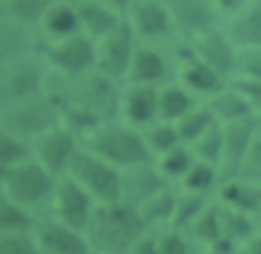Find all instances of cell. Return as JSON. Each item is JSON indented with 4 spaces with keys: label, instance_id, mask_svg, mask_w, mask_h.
<instances>
[{
    "label": "cell",
    "instance_id": "50",
    "mask_svg": "<svg viewBox=\"0 0 261 254\" xmlns=\"http://www.w3.org/2000/svg\"><path fill=\"white\" fill-rule=\"evenodd\" d=\"M67 2H71V4H75V2H82V0H67Z\"/></svg>",
    "mask_w": 261,
    "mask_h": 254
},
{
    "label": "cell",
    "instance_id": "23",
    "mask_svg": "<svg viewBox=\"0 0 261 254\" xmlns=\"http://www.w3.org/2000/svg\"><path fill=\"white\" fill-rule=\"evenodd\" d=\"M204 104L210 108V112L218 124H228V122H237V120L255 116L249 102L228 81L220 89H216L214 93L204 98Z\"/></svg>",
    "mask_w": 261,
    "mask_h": 254
},
{
    "label": "cell",
    "instance_id": "39",
    "mask_svg": "<svg viewBox=\"0 0 261 254\" xmlns=\"http://www.w3.org/2000/svg\"><path fill=\"white\" fill-rule=\"evenodd\" d=\"M29 156H33L31 144L24 142L22 138L10 134L8 130H4L0 126V171L8 169V167H12V165H16Z\"/></svg>",
    "mask_w": 261,
    "mask_h": 254
},
{
    "label": "cell",
    "instance_id": "4",
    "mask_svg": "<svg viewBox=\"0 0 261 254\" xmlns=\"http://www.w3.org/2000/svg\"><path fill=\"white\" fill-rule=\"evenodd\" d=\"M47 63L37 49L12 55L0 65V108L41 93Z\"/></svg>",
    "mask_w": 261,
    "mask_h": 254
},
{
    "label": "cell",
    "instance_id": "13",
    "mask_svg": "<svg viewBox=\"0 0 261 254\" xmlns=\"http://www.w3.org/2000/svg\"><path fill=\"white\" fill-rule=\"evenodd\" d=\"M124 18L141 43L161 41L175 30L165 0H133Z\"/></svg>",
    "mask_w": 261,
    "mask_h": 254
},
{
    "label": "cell",
    "instance_id": "35",
    "mask_svg": "<svg viewBox=\"0 0 261 254\" xmlns=\"http://www.w3.org/2000/svg\"><path fill=\"white\" fill-rule=\"evenodd\" d=\"M194 158L210 163L218 169L220 156H222V124H212L200 138H196L192 144H188Z\"/></svg>",
    "mask_w": 261,
    "mask_h": 254
},
{
    "label": "cell",
    "instance_id": "12",
    "mask_svg": "<svg viewBox=\"0 0 261 254\" xmlns=\"http://www.w3.org/2000/svg\"><path fill=\"white\" fill-rule=\"evenodd\" d=\"M80 146H82L80 140L65 126L57 124L31 142V154L51 175L61 177V175H65V171Z\"/></svg>",
    "mask_w": 261,
    "mask_h": 254
},
{
    "label": "cell",
    "instance_id": "45",
    "mask_svg": "<svg viewBox=\"0 0 261 254\" xmlns=\"http://www.w3.org/2000/svg\"><path fill=\"white\" fill-rule=\"evenodd\" d=\"M247 0H212V4L216 6V10L220 12V16H230V14H234L243 4H245Z\"/></svg>",
    "mask_w": 261,
    "mask_h": 254
},
{
    "label": "cell",
    "instance_id": "43",
    "mask_svg": "<svg viewBox=\"0 0 261 254\" xmlns=\"http://www.w3.org/2000/svg\"><path fill=\"white\" fill-rule=\"evenodd\" d=\"M226 81L249 102L253 114L257 118H261V81L251 79V77H243V75H232Z\"/></svg>",
    "mask_w": 261,
    "mask_h": 254
},
{
    "label": "cell",
    "instance_id": "28",
    "mask_svg": "<svg viewBox=\"0 0 261 254\" xmlns=\"http://www.w3.org/2000/svg\"><path fill=\"white\" fill-rule=\"evenodd\" d=\"M175 128H177V134H179V140L184 144H192L196 138H200L212 124H216V118L212 116L210 108L202 102V104H196L192 110H188L177 122H173Z\"/></svg>",
    "mask_w": 261,
    "mask_h": 254
},
{
    "label": "cell",
    "instance_id": "27",
    "mask_svg": "<svg viewBox=\"0 0 261 254\" xmlns=\"http://www.w3.org/2000/svg\"><path fill=\"white\" fill-rule=\"evenodd\" d=\"M31 30L33 28H27V26L6 18L4 14H0V65L16 53L35 49Z\"/></svg>",
    "mask_w": 261,
    "mask_h": 254
},
{
    "label": "cell",
    "instance_id": "48",
    "mask_svg": "<svg viewBox=\"0 0 261 254\" xmlns=\"http://www.w3.org/2000/svg\"><path fill=\"white\" fill-rule=\"evenodd\" d=\"M239 254H261V234L251 236L249 240H245V246Z\"/></svg>",
    "mask_w": 261,
    "mask_h": 254
},
{
    "label": "cell",
    "instance_id": "30",
    "mask_svg": "<svg viewBox=\"0 0 261 254\" xmlns=\"http://www.w3.org/2000/svg\"><path fill=\"white\" fill-rule=\"evenodd\" d=\"M175 197L177 195L167 185V187L159 189L157 193H153L151 197H147L143 203H139L137 211L147 226L157 224V221H171V215L175 209Z\"/></svg>",
    "mask_w": 261,
    "mask_h": 254
},
{
    "label": "cell",
    "instance_id": "14",
    "mask_svg": "<svg viewBox=\"0 0 261 254\" xmlns=\"http://www.w3.org/2000/svg\"><path fill=\"white\" fill-rule=\"evenodd\" d=\"M259 122L261 118L251 116V118L222 124V156L218 163V183L237 177Z\"/></svg>",
    "mask_w": 261,
    "mask_h": 254
},
{
    "label": "cell",
    "instance_id": "32",
    "mask_svg": "<svg viewBox=\"0 0 261 254\" xmlns=\"http://www.w3.org/2000/svg\"><path fill=\"white\" fill-rule=\"evenodd\" d=\"M153 161H155L159 173L165 177L167 183H169V181L179 183V179L186 175V171H188L190 165L194 163V154H192V150H190L188 144H177V146H173L171 150H167V152L155 156Z\"/></svg>",
    "mask_w": 261,
    "mask_h": 254
},
{
    "label": "cell",
    "instance_id": "37",
    "mask_svg": "<svg viewBox=\"0 0 261 254\" xmlns=\"http://www.w3.org/2000/svg\"><path fill=\"white\" fill-rule=\"evenodd\" d=\"M192 234L200 238L202 242L210 244L220 240V205L206 203V207L200 211V215L192 221Z\"/></svg>",
    "mask_w": 261,
    "mask_h": 254
},
{
    "label": "cell",
    "instance_id": "46",
    "mask_svg": "<svg viewBox=\"0 0 261 254\" xmlns=\"http://www.w3.org/2000/svg\"><path fill=\"white\" fill-rule=\"evenodd\" d=\"M204 254H234V248H232V242L220 238L216 242H210L208 244V250Z\"/></svg>",
    "mask_w": 261,
    "mask_h": 254
},
{
    "label": "cell",
    "instance_id": "26",
    "mask_svg": "<svg viewBox=\"0 0 261 254\" xmlns=\"http://www.w3.org/2000/svg\"><path fill=\"white\" fill-rule=\"evenodd\" d=\"M194 106V96L181 83L165 81L163 85H159V120L177 122Z\"/></svg>",
    "mask_w": 261,
    "mask_h": 254
},
{
    "label": "cell",
    "instance_id": "8",
    "mask_svg": "<svg viewBox=\"0 0 261 254\" xmlns=\"http://www.w3.org/2000/svg\"><path fill=\"white\" fill-rule=\"evenodd\" d=\"M139 45L137 35L133 33L126 18H122L108 35L96 41V67L106 77L124 83L128 65L133 61L135 49Z\"/></svg>",
    "mask_w": 261,
    "mask_h": 254
},
{
    "label": "cell",
    "instance_id": "51",
    "mask_svg": "<svg viewBox=\"0 0 261 254\" xmlns=\"http://www.w3.org/2000/svg\"><path fill=\"white\" fill-rule=\"evenodd\" d=\"M94 254H106V252H94Z\"/></svg>",
    "mask_w": 261,
    "mask_h": 254
},
{
    "label": "cell",
    "instance_id": "18",
    "mask_svg": "<svg viewBox=\"0 0 261 254\" xmlns=\"http://www.w3.org/2000/svg\"><path fill=\"white\" fill-rule=\"evenodd\" d=\"M120 173H122L120 201L133 205V207H137L147 197H151L153 193H157L159 189L169 185L165 181V177L159 173L155 161H147V163H139V165L126 167Z\"/></svg>",
    "mask_w": 261,
    "mask_h": 254
},
{
    "label": "cell",
    "instance_id": "49",
    "mask_svg": "<svg viewBox=\"0 0 261 254\" xmlns=\"http://www.w3.org/2000/svg\"><path fill=\"white\" fill-rule=\"evenodd\" d=\"M104 4H108L112 10H116L118 14H122L124 16V12L128 10V6L133 4V0H102Z\"/></svg>",
    "mask_w": 261,
    "mask_h": 254
},
{
    "label": "cell",
    "instance_id": "19",
    "mask_svg": "<svg viewBox=\"0 0 261 254\" xmlns=\"http://www.w3.org/2000/svg\"><path fill=\"white\" fill-rule=\"evenodd\" d=\"M177 61V83H181L192 96L208 98L226 83V79L218 71L186 51L179 53Z\"/></svg>",
    "mask_w": 261,
    "mask_h": 254
},
{
    "label": "cell",
    "instance_id": "41",
    "mask_svg": "<svg viewBox=\"0 0 261 254\" xmlns=\"http://www.w3.org/2000/svg\"><path fill=\"white\" fill-rule=\"evenodd\" d=\"M232 75L261 81V47H237V65Z\"/></svg>",
    "mask_w": 261,
    "mask_h": 254
},
{
    "label": "cell",
    "instance_id": "31",
    "mask_svg": "<svg viewBox=\"0 0 261 254\" xmlns=\"http://www.w3.org/2000/svg\"><path fill=\"white\" fill-rule=\"evenodd\" d=\"M141 134H143L145 144L151 150L153 158L159 156V154H163V152H167V150H171L177 144H184L179 140V134H177L175 124L173 122H165V120L151 122L149 126L141 128Z\"/></svg>",
    "mask_w": 261,
    "mask_h": 254
},
{
    "label": "cell",
    "instance_id": "20",
    "mask_svg": "<svg viewBox=\"0 0 261 254\" xmlns=\"http://www.w3.org/2000/svg\"><path fill=\"white\" fill-rule=\"evenodd\" d=\"M169 71L165 55L153 47V43H141L135 49L133 61L128 65L124 83H147V85H163L165 75Z\"/></svg>",
    "mask_w": 261,
    "mask_h": 254
},
{
    "label": "cell",
    "instance_id": "9",
    "mask_svg": "<svg viewBox=\"0 0 261 254\" xmlns=\"http://www.w3.org/2000/svg\"><path fill=\"white\" fill-rule=\"evenodd\" d=\"M122 83L106 77L98 69H92L75 77L73 102L90 108L102 120H118Z\"/></svg>",
    "mask_w": 261,
    "mask_h": 254
},
{
    "label": "cell",
    "instance_id": "38",
    "mask_svg": "<svg viewBox=\"0 0 261 254\" xmlns=\"http://www.w3.org/2000/svg\"><path fill=\"white\" fill-rule=\"evenodd\" d=\"M31 228V215L27 207L14 203L0 193V232H27Z\"/></svg>",
    "mask_w": 261,
    "mask_h": 254
},
{
    "label": "cell",
    "instance_id": "24",
    "mask_svg": "<svg viewBox=\"0 0 261 254\" xmlns=\"http://www.w3.org/2000/svg\"><path fill=\"white\" fill-rule=\"evenodd\" d=\"M218 197L220 205L241 209L245 213L261 211V185L243 181V179H228L218 183Z\"/></svg>",
    "mask_w": 261,
    "mask_h": 254
},
{
    "label": "cell",
    "instance_id": "47",
    "mask_svg": "<svg viewBox=\"0 0 261 254\" xmlns=\"http://www.w3.org/2000/svg\"><path fill=\"white\" fill-rule=\"evenodd\" d=\"M133 254H159L157 252V246H155V240H151V238H141L139 242H137V246L130 250Z\"/></svg>",
    "mask_w": 261,
    "mask_h": 254
},
{
    "label": "cell",
    "instance_id": "40",
    "mask_svg": "<svg viewBox=\"0 0 261 254\" xmlns=\"http://www.w3.org/2000/svg\"><path fill=\"white\" fill-rule=\"evenodd\" d=\"M237 179L251 181V183H261V122H259L257 130L253 132L247 154H245V158L241 163V169L237 173Z\"/></svg>",
    "mask_w": 261,
    "mask_h": 254
},
{
    "label": "cell",
    "instance_id": "33",
    "mask_svg": "<svg viewBox=\"0 0 261 254\" xmlns=\"http://www.w3.org/2000/svg\"><path fill=\"white\" fill-rule=\"evenodd\" d=\"M179 187L184 191H194V193H208L212 187H218V169L210 163L194 158L186 175L179 179Z\"/></svg>",
    "mask_w": 261,
    "mask_h": 254
},
{
    "label": "cell",
    "instance_id": "5",
    "mask_svg": "<svg viewBox=\"0 0 261 254\" xmlns=\"http://www.w3.org/2000/svg\"><path fill=\"white\" fill-rule=\"evenodd\" d=\"M57 177L33 156L0 171V193L22 207L39 205L53 195Z\"/></svg>",
    "mask_w": 261,
    "mask_h": 254
},
{
    "label": "cell",
    "instance_id": "6",
    "mask_svg": "<svg viewBox=\"0 0 261 254\" xmlns=\"http://www.w3.org/2000/svg\"><path fill=\"white\" fill-rule=\"evenodd\" d=\"M59 108L53 106L43 93L31 96L20 102H12L0 108V126L10 134L33 142L43 132L59 124Z\"/></svg>",
    "mask_w": 261,
    "mask_h": 254
},
{
    "label": "cell",
    "instance_id": "15",
    "mask_svg": "<svg viewBox=\"0 0 261 254\" xmlns=\"http://www.w3.org/2000/svg\"><path fill=\"white\" fill-rule=\"evenodd\" d=\"M118 120L139 130L159 120V85L122 83Z\"/></svg>",
    "mask_w": 261,
    "mask_h": 254
},
{
    "label": "cell",
    "instance_id": "36",
    "mask_svg": "<svg viewBox=\"0 0 261 254\" xmlns=\"http://www.w3.org/2000/svg\"><path fill=\"white\" fill-rule=\"evenodd\" d=\"M220 236L228 242L237 240H249L253 236V226L249 221V213L220 205Z\"/></svg>",
    "mask_w": 261,
    "mask_h": 254
},
{
    "label": "cell",
    "instance_id": "7",
    "mask_svg": "<svg viewBox=\"0 0 261 254\" xmlns=\"http://www.w3.org/2000/svg\"><path fill=\"white\" fill-rule=\"evenodd\" d=\"M41 55L49 67L65 75L80 77L96 67V41L80 30L61 39L47 41Z\"/></svg>",
    "mask_w": 261,
    "mask_h": 254
},
{
    "label": "cell",
    "instance_id": "1",
    "mask_svg": "<svg viewBox=\"0 0 261 254\" xmlns=\"http://www.w3.org/2000/svg\"><path fill=\"white\" fill-rule=\"evenodd\" d=\"M147 228L137 207L124 201L98 203L86 228V238L94 252L126 254L145 238Z\"/></svg>",
    "mask_w": 261,
    "mask_h": 254
},
{
    "label": "cell",
    "instance_id": "17",
    "mask_svg": "<svg viewBox=\"0 0 261 254\" xmlns=\"http://www.w3.org/2000/svg\"><path fill=\"white\" fill-rule=\"evenodd\" d=\"M33 238L39 254H90L88 238L57 219L41 224Z\"/></svg>",
    "mask_w": 261,
    "mask_h": 254
},
{
    "label": "cell",
    "instance_id": "21",
    "mask_svg": "<svg viewBox=\"0 0 261 254\" xmlns=\"http://www.w3.org/2000/svg\"><path fill=\"white\" fill-rule=\"evenodd\" d=\"M224 33L237 47H261V0H247L230 14Z\"/></svg>",
    "mask_w": 261,
    "mask_h": 254
},
{
    "label": "cell",
    "instance_id": "16",
    "mask_svg": "<svg viewBox=\"0 0 261 254\" xmlns=\"http://www.w3.org/2000/svg\"><path fill=\"white\" fill-rule=\"evenodd\" d=\"M165 6L171 14L173 28L179 30L184 39L218 26L220 20V12L212 0H165Z\"/></svg>",
    "mask_w": 261,
    "mask_h": 254
},
{
    "label": "cell",
    "instance_id": "34",
    "mask_svg": "<svg viewBox=\"0 0 261 254\" xmlns=\"http://www.w3.org/2000/svg\"><path fill=\"white\" fill-rule=\"evenodd\" d=\"M206 207V195L204 193H194V191H184L175 197V209L171 215L169 226L173 230H181L192 226V221L200 215V211Z\"/></svg>",
    "mask_w": 261,
    "mask_h": 254
},
{
    "label": "cell",
    "instance_id": "3",
    "mask_svg": "<svg viewBox=\"0 0 261 254\" xmlns=\"http://www.w3.org/2000/svg\"><path fill=\"white\" fill-rule=\"evenodd\" d=\"M65 175L71 177L80 187H84L98 203L120 201V193H122L120 169L100 158L98 154L90 152L84 146H80L77 152L73 154Z\"/></svg>",
    "mask_w": 261,
    "mask_h": 254
},
{
    "label": "cell",
    "instance_id": "10",
    "mask_svg": "<svg viewBox=\"0 0 261 254\" xmlns=\"http://www.w3.org/2000/svg\"><path fill=\"white\" fill-rule=\"evenodd\" d=\"M181 51L198 57L200 61L210 65L214 71H218L224 79H228L234 73L237 45L230 41V37L224 33V28L212 26V28H206L192 37H186Z\"/></svg>",
    "mask_w": 261,
    "mask_h": 254
},
{
    "label": "cell",
    "instance_id": "52",
    "mask_svg": "<svg viewBox=\"0 0 261 254\" xmlns=\"http://www.w3.org/2000/svg\"><path fill=\"white\" fill-rule=\"evenodd\" d=\"M0 4H2V0H0Z\"/></svg>",
    "mask_w": 261,
    "mask_h": 254
},
{
    "label": "cell",
    "instance_id": "42",
    "mask_svg": "<svg viewBox=\"0 0 261 254\" xmlns=\"http://www.w3.org/2000/svg\"><path fill=\"white\" fill-rule=\"evenodd\" d=\"M0 254H39V250L27 232H0Z\"/></svg>",
    "mask_w": 261,
    "mask_h": 254
},
{
    "label": "cell",
    "instance_id": "29",
    "mask_svg": "<svg viewBox=\"0 0 261 254\" xmlns=\"http://www.w3.org/2000/svg\"><path fill=\"white\" fill-rule=\"evenodd\" d=\"M55 0H2V14L27 28L39 26L43 14Z\"/></svg>",
    "mask_w": 261,
    "mask_h": 254
},
{
    "label": "cell",
    "instance_id": "2",
    "mask_svg": "<svg viewBox=\"0 0 261 254\" xmlns=\"http://www.w3.org/2000/svg\"><path fill=\"white\" fill-rule=\"evenodd\" d=\"M82 146L120 171L139 163L153 161L151 150L145 144V138L139 128L122 122V120H106L94 132H90Z\"/></svg>",
    "mask_w": 261,
    "mask_h": 254
},
{
    "label": "cell",
    "instance_id": "22",
    "mask_svg": "<svg viewBox=\"0 0 261 254\" xmlns=\"http://www.w3.org/2000/svg\"><path fill=\"white\" fill-rule=\"evenodd\" d=\"M73 6H75V12H77L80 30L84 35H88L90 39H94V41L108 35L124 18L122 14L112 10L102 0H82V2H75Z\"/></svg>",
    "mask_w": 261,
    "mask_h": 254
},
{
    "label": "cell",
    "instance_id": "25",
    "mask_svg": "<svg viewBox=\"0 0 261 254\" xmlns=\"http://www.w3.org/2000/svg\"><path fill=\"white\" fill-rule=\"evenodd\" d=\"M39 28L47 37V41L80 33V22H77L75 6L71 2H67V0H55L47 8V12L43 14V18L39 22Z\"/></svg>",
    "mask_w": 261,
    "mask_h": 254
},
{
    "label": "cell",
    "instance_id": "11",
    "mask_svg": "<svg viewBox=\"0 0 261 254\" xmlns=\"http://www.w3.org/2000/svg\"><path fill=\"white\" fill-rule=\"evenodd\" d=\"M51 205L57 221L80 232H86L92 219V213L96 209L94 197L67 175L57 177V183L51 195Z\"/></svg>",
    "mask_w": 261,
    "mask_h": 254
},
{
    "label": "cell",
    "instance_id": "44",
    "mask_svg": "<svg viewBox=\"0 0 261 254\" xmlns=\"http://www.w3.org/2000/svg\"><path fill=\"white\" fill-rule=\"evenodd\" d=\"M155 246H157V252L159 254H190L188 252V244L177 234V230H173V232L169 230L163 236H159L155 240Z\"/></svg>",
    "mask_w": 261,
    "mask_h": 254
}]
</instances>
